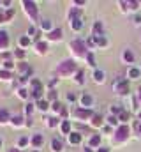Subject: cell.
Segmentation results:
<instances>
[{"mask_svg": "<svg viewBox=\"0 0 141 152\" xmlns=\"http://www.w3.org/2000/svg\"><path fill=\"white\" fill-rule=\"evenodd\" d=\"M129 76H131L132 80L140 78V69H136V67H131V69H129Z\"/></svg>", "mask_w": 141, "mask_h": 152, "instance_id": "21", "label": "cell"}, {"mask_svg": "<svg viewBox=\"0 0 141 152\" xmlns=\"http://www.w3.org/2000/svg\"><path fill=\"white\" fill-rule=\"evenodd\" d=\"M4 66H5V69H12V66H14V64H12L11 60H5V62H4Z\"/></svg>", "mask_w": 141, "mask_h": 152, "instance_id": "37", "label": "cell"}, {"mask_svg": "<svg viewBox=\"0 0 141 152\" xmlns=\"http://www.w3.org/2000/svg\"><path fill=\"white\" fill-rule=\"evenodd\" d=\"M0 78H2V80H9V78H11V73H9V71H0Z\"/></svg>", "mask_w": 141, "mask_h": 152, "instance_id": "29", "label": "cell"}, {"mask_svg": "<svg viewBox=\"0 0 141 152\" xmlns=\"http://www.w3.org/2000/svg\"><path fill=\"white\" fill-rule=\"evenodd\" d=\"M16 57H20V58H21V57H25V51H21V50H18V51H16Z\"/></svg>", "mask_w": 141, "mask_h": 152, "instance_id": "42", "label": "cell"}, {"mask_svg": "<svg viewBox=\"0 0 141 152\" xmlns=\"http://www.w3.org/2000/svg\"><path fill=\"white\" fill-rule=\"evenodd\" d=\"M99 143H101V138H99V136H92V138H90V145H92V147H97Z\"/></svg>", "mask_w": 141, "mask_h": 152, "instance_id": "24", "label": "cell"}, {"mask_svg": "<svg viewBox=\"0 0 141 152\" xmlns=\"http://www.w3.org/2000/svg\"><path fill=\"white\" fill-rule=\"evenodd\" d=\"M115 88L118 94H127L129 92V81L127 80H116L115 81Z\"/></svg>", "mask_w": 141, "mask_h": 152, "instance_id": "3", "label": "cell"}, {"mask_svg": "<svg viewBox=\"0 0 141 152\" xmlns=\"http://www.w3.org/2000/svg\"><path fill=\"white\" fill-rule=\"evenodd\" d=\"M12 14H14V11H12V9H9V11L5 12V20H11V18H12Z\"/></svg>", "mask_w": 141, "mask_h": 152, "instance_id": "36", "label": "cell"}, {"mask_svg": "<svg viewBox=\"0 0 141 152\" xmlns=\"http://www.w3.org/2000/svg\"><path fill=\"white\" fill-rule=\"evenodd\" d=\"M67 99H69V101H74V99H76V96H74L72 92H69V94H67Z\"/></svg>", "mask_w": 141, "mask_h": 152, "instance_id": "41", "label": "cell"}, {"mask_svg": "<svg viewBox=\"0 0 141 152\" xmlns=\"http://www.w3.org/2000/svg\"><path fill=\"white\" fill-rule=\"evenodd\" d=\"M76 71V62L74 60H64L58 67H57V73L60 76H69L70 73Z\"/></svg>", "mask_w": 141, "mask_h": 152, "instance_id": "1", "label": "cell"}, {"mask_svg": "<svg viewBox=\"0 0 141 152\" xmlns=\"http://www.w3.org/2000/svg\"><path fill=\"white\" fill-rule=\"evenodd\" d=\"M140 120H141V113H140Z\"/></svg>", "mask_w": 141, "mask_h": 152, "instance_id": "50", "label": "cell"}, {"mask_svg": "<svg viewBox=\"0 0 141 152\" xmlns=\"http://www.w3.org/2000/svg\"><path fill=\"white\" fill-rule=\"evenodd\" d=\"M0 149H2V140H0Z\"/></svg>", "mask_w": 141, "mask_h": 152, "instance_id": "48", "label": "cell"}, {"mask_svg": "<svg viewBox=\"0 0 141 152\" xmlns=\"http://www.w3.org/2000/svg\"><path fill=\"white\" fill-rule=\"evenodd\" d=\"M7 44H9V37H7V32H5V30H0V50L7 48Z\"/></svg>", "mask_w": 141, "mask_h": 152, "instance_id": "7", "label": "cell"}, {"mask_svg": "<svg viewBox=\"0 0 141 152\" xmlns=\"http://www.w3.org/2000/svg\"><path fill=\"white\" fill-rule=\"evenodd\" d=\"M20 44H21V46H28V44H30V37H21L20 39Z\"/></svg>", "mask_w": 141, "mask_h": 152, "instance_id": "28", "label": "cell"}, {"mask_svg": "<svg viewBox=\"0 0 141 152\" xmlns=\"http://www.w3.org/2000/svg\"><path fill=\"white\" fill-rule=\"evenodd\" d=\"M51 108H53V112H57V113H62V112H64V108H62V104H60L58 101H55V103L51 104Z\"/></svg>", "mask_w": 141, "mask_h": 152, "instance_id": "20", "label": "cell"}, {"mask_svg": "<svg viewBox=\"0 0 141 152\" xmlns=\"http://www.w3.org/2000/svg\"><path fill=\"white\" fill-rule=\"evenodd\" d=\"M76 81H78V83H83V71H79V73H78V78H76Z\"/></svg>", "mask_w": 141, "mask_h": 152, "instance_id": "38", "label": "cell"}, {"mask_svg": "<svg viewBox=\"0 0 141 152\" xmlns=\"http://www.w3.org/2000/svg\"><path fill=\"white\" fill-rule=\"evenodd\" d=\"M85 152H92V151H90V149H86V151H85Z\"/></svg>", "mask_w": 141, "mask_h": 152, "instance_id": "46", "label": "cell"}, {"mask_svg": "<svg viewBox=\"0 0 141 152\" xmlns=\"http://www.w3.org/2000/svg\"><path fill=\"white\" fill-rule=\"evenodd\" d=\"M94 41H95L97 44H101V46H104V44H106V39H104V37H101V36H97V37L94 39Z\"/></svg>", "mask_w": 141, "mask_h": 152, "instance_id": "30", "label": "cell"}, {"mask_svg": "<svg viewBox=\"0 0 141 152\" xmlns=\"http://www.w3.org/2000/svg\"><path fill=\"white\" fill-rule=\"evenodd\" d=\"M97 152H109V151H108L106 147H101V149H99V151H97Z\"/></svg>", "mask_w": 141, "mask_h": 152, "instance_id": "44", "label": "cell"}, {"mask_svg": "<svg viewBox=\"0 0 141 152\" xmlns=\"http://www.w3.org/2000/svg\"><path fill=\"white\" fill-rule=\"evenodd\" d=\"M88 62H90V66H95V64H94V57H92V55H88Z\"/></svg>", "mask_w": 141, "mask_h": 152, "instance_id": "43", "label": "cell"}, {"mask_svg": "<svg viewBox=\"0 0 141 152\" xmlns=\"http://www.w3.org/2000/svg\"><path fill=\"white\" fill-rule=\"evenodd\" d=\"M129 133H131V131H129V126H120L115 134H116V140H125V138L129 136Z\"/></svg>", "mask_w": 141, "mask_h": 152, "instance_id": "5", "label": "cell"}, {"mask_svg": "<svg viewBox=\"0 0 141 152\" xmlns=\"http://www.w3.org/2000/svg\"><path fill=\"white\" fill-rule=\"evenodd\" d=\"M92 124H94V126H101V124H102V117H101V115H94Z\"/></svg>", "mask_w": 141, "mask_h": 152, "instance_id": "23", "label": "cell"}, {"mask_svg": "<svg viewBox=\"0 0 141 152\" xmlns=\"http://www.w3.org/2000/svg\"><path fill=\"white\" fill-rule=\"evenodd\" d=\"M81 104L88 108V106L92 104V96H88V94H83V96H81Z\"/></svg>", "mask_w": 141, "mask_h": 152, "instance_id": "13", "label": "cell"}, {"mask_svg": "<svg viewBox=\"0 0 141 152\" xmlns=\"http://www.w3.org/2000/svg\"><path fill=\"white\" fill-rule=\"evenodd\" d=\"M25 112H27V113H32V112H34V104H30V103L25 104Z\"/></svg>", "mask_w": 141, "mask_h": 152, "instance_id": "31", "label": "cell"}, {"mask_svg": "<svg viewBox=\"0 0 141 152\" xmlns=\"http://www.w3.org/2000/svg\"><path fill=\"white\" fill-rule=\"evenodd\" d=\"M79 142H81V134H79V133H69V143L78 145Z\"/></svg>", "mask_w": 141, "mask_h": 152, "instance_id": "9", "label": "cell"}, {"mask_svg": "<svg viewBox=\"0 0 141 152\" xmlns=\"http://www.w3.org/2000/svg\"><path fill=\"white\" fill-rule=\"evenodd\" d=\"M120 120H124V122H125V120H129V113L122 112V113H120Z\"/></svg>", "mask_w": 141, "mask_h": 152, "instance_id": "35", "label": "cell"}, {"mask_svg": "<svg viewBox=\"0 0 141 152\" xmlns=\"http://www.w3.org/2000/svg\"><path fill=\"white\" fill-rule=\"evenodd\" d=\"M11 152H18V151H11Z\"/></svg>", "mask_w": 141, "mask_h": 152, "instance_id": "49", "label": "cell"}, {"mask_svg": "<svg viewBox=\"0 0 141 152\" xmlns=\"http://www.w3.org/2000/svg\"><path fill=\"white\" fill-rule=\"evenodd\" d=\"M18 96H20L21 99H27V97H28V92H27L25 88H20V90H18Z\"/></svg>", "mask_w": 141, "mask_h": 152, "instance_id": "27", "label": "cell"}, {"mask_svg": "<svg viewBox=\"0 0 141 152\" xmlns=\"http://www.w3.org/2000/svg\"><path fill=\"white\" fill-rule=\"evenodd\" d=\"M138 129H140V131H141V124H140V126H138Z\"/></svg>", "mask_w": 141, "mask_h": 152, "instance_id": "47", "label": "cell"}, {"mask_svg": "<svg viewBox=\"0 0 141 152\" xmlns=\"http://www.w3.org/2000/svg\"><path fill=\"white\" fill-rule=\"evenodd\" d=\"M42 142H44L42 134H34V138H32V145H34V147H41Z\"/></svg>", "mask_w": 141, "mask_h": 152, "instance_id": "12", "label": "cell"}, {"mask_svg": "<svg viewBox=\"0 0 141 152\" xmlns=\"http://www.w3.org/2000/svg\"><path fill=\"white\" fill-rule=\"evenodd\" d=\"M94 32H95V37H97V36L102 32V25H101V23H95V25H94Z\"/></svg>", "mask_w": 141, "mask_h": 152, "instance_id": "26", "label": "cell"}, {"mask_svg": "<svg viewBox=\"0 0 141 152\" xmlns=\"http://www.w3.org/2000/svg\"><path fill=\"white\" fill-rule=\"evenodd\" d=\"M49 41H60L62 39V28H55V30H51L49 32V36H48Z\"/></svg>", "mask_w": 141, "mask_h": 152, "instance_id": "6", "label": "cell"}, {"mask_svg": "<svg viewBox=\"0 0 141 152\" xmlns=\"http://www.w3.org/2000/svg\"><path fill=\"white\" fill-rule=\"evenodd\" d=\"M18 143H20V147H25V145L28 143V138H25V136H23V138H20V142H18Z\"/></svg>", "mask_w": 141, "mask_h": 152, "instance_id": "32", "label": "cell"}, {"mask_svg": "<svg viewBox=\"0 0 141 152\" xmlns=\"http://www.w3.org/2000/svg\"><path fill=\"white\" fill-rule=\"evenodd\" d=\"M69 131H70L69 120H64V122H62V133H64V134H69Z\"/></svg>", "mask_w": 141, "mask_h": 152, "instance_id": "19", "label": "cell"}, {"mask_svg": "<svg viewBox=\"0 0 141 152\" xmlns=\"http://www.w3.org/2000/svg\"><path fill=\"white\" fill-rule=\"evenodd\" d=\"M108 122H109V124H111V126H115V124H116V118H115V117H113V115H111V117H109V118H108Z\"/></svg>", "mask_w": 141, "mask_h": 152, "instance_id": "40", "label": "cell"}, {"mask_svg": "<svg viewBox=\"0 0 141 152\" xmlns=\"http://www.w3.org/2000/svg\"><path fill=\"white\" fill-rule=\"evenodd\" d=\"M48 97H49L51 101H55V99H57V90H49V96H48Z\"/></svg>", "mask_w": 141, "mask_h": 152, "instance_id": "33", "label": "cell"}, {"mask_svg": "<svg viewBox=\"0 0 141 152\" xmlns=\"http://www.w3.org/2000/svg\"><path fill=\"white\" fill-rule=\"evenodd\" d=\"M48 120H49V122H48V126H49V127H55V126H57V122H58L57 118H48Z\"/></svg>", "mask_w": 141, "mask_h": 152, "instance_id": "34", "label": "cell"}, {"mask_svg": "<svg viewBox=\"0 0 141 152\" xmlns=\"http://www.w3.org/2000/svg\"><path fill=\"white\" fill-rule=\"evenodd\" d=\"M70 48L76 51V55H85V50H86V48H85V42H83L81 39L72 41V42H70Z\"/></svg>", "mask_w": 141, "mask_h": 152, "instance_id": "2", "label": "cell"}, {"mask_svg": "<svg viewBox=\"0 0 141 152\" xmlns=\"http://www.w3.org/2000/svg\"><path fill=\"white\" fill-rule=\"evenodd\" d=\"M23 118H21V115H16V117H12L11 118V122H12V126L14 127H20V126H23V122H21Z\"/></svg>", "mask_w": 141, "mask_h": 152, "instance_id": "14", "label": "cell"}, {"mask_svg": "<svg viewBox=\"0 0 141 152\" xmlns=\"http://www.w3.org/2000/svg\"><path fill=\"white\" fill-rule=\"evenodd\" d=\"M140 101H141V88H140Z\"/></svg>", "mask_w": 141, "mask_h": 152, "instance_id": "45", "label": "cell"}, {"mask_svg": "<svg viewBox=\"0 0 141 152\" xmlns=\"http://www.w3.org/2000/svg\"><path fill=\"white\" fill-rule=\"evenodd\" d=\"M94 80H95L97 83H102V81H104V73H102V71H95V73H94Z\"/></svg>", "mask_w": 141, "mask_h": 152, "instance_id": "16", "label": "cell"}, {"mask_svg": "<svg viewBox=\"0 0 141 152\" xmlns=\"http://www.w3.org/2000/svg\"><path fill=\"white\" fill-rule=\"evenodd\" d=\"M37 108H39L41 112H46V110H48V101L39 99V101H37Z\"/></svg>", "mask_w": 141, "mask_h": 152, "instance_id": "18", "label": "cell"}, {"mask_svg": "<svg viewBox=\"0 0 141 152\" xmlns=\"http://www.w3.org/2000/svg\"><path fill=\"white\" fill-rule=\"evenodd\" d=\"M46 50H48V44L46 42H37V51L39 53H46Z\"/></svg>", "mask_w": 141, "mask_h": 152, "instance_id": "22", "label": "cell"}, {"mask_svg": "<svg viewBox=\"0 0 141 152\" xmlns=\"http://www.w3.org/2000/svg\"><path fill=\"white\" fill-rule=\"evenodd\" d=\"M7 120H11V117H9V112H7L5 108H2V110H0V124H5Z\"/></svg>", "mask_w": 141, "mask_h": 152, "instance_id": "11", "label": "cell"}, {"mask_svg": "<svg viewBox=\"0 0 141 152\" xmlns=\"http://www.w3.org/2000/svg\"><path fill=\"white\" fill-rule=\"evenodd\" d=\"M51 151H53V152H62V151H64L62 142H60V140H57V138H55V140H51Z\"/></svg>", "mask_w": 141, "mask_h": 152, "instance_id": "8", "label": "cell"}, {"mask_svg": "<svg viewBox=\"0 0 141 152\" xmlns=\"http://www.w3.org/2000/svg\"><path fill=\"white\" fill-rule=\"evenodd\" d=\"M41 27H42L44 30H49V28H51V21H49V20H44V21H41Z\"/></svg>", "mask_w": 141, "mask_h": 152, "instance_id": "25", "label": "cell"}, {"mask_svg": "<svg viewBox=\"0 0 141 152\" xmlns=\"http://www.w3.org/2000/svg\"><path fill=\"white\" fill-rule=\"evenodd\" d=\"M70 27H72L74 30H79V28L83 27V23H81V20L78 18V20H72V21H70Z\"/></svg>", "mask_w": 141, "mask_h": 152, "instance_id": "17", "label": "cell"}, {"mask_svg": "<svg viewBox=\"0 0 141 152\" xmlns=\"http://www.w3.org/2000/svg\"><path fill=\"white\" fill-rule=\"evenodd\" d=\"M124 60L131 64V62L134 60V55H132V51H129V50H125V51H124Z\"/></svg>", "mask_w": 141, "mask_h": 152, "instance_id": "15", "label": "cell"}, {"mask_svg": "<svg viewBox=\"0 0 141 152\" xmlns=\"http://www.w3.org/2000/svg\"><path fill=\"white\" fill-rule=\"evenodd\" d=\"M74 115H76L78 118H88V117L92 115V112H90V110H76Z\"/></svg>", "mask_w": 141, "mask_h": 152, "instance_id": "10", "label": "cell"}, {"mask_svg": "<svg viewBox=\"0 0 141 152\" xmlns=\"http://www.w3.org/2000/svg\"><path fill=\"white\" fill-rule=\"evenodd\" d=\"M23 7H25V12L30 14V18L35 20L37 18V7H35L34 2H23Z\"/></svg>", "mask_w": 141, "mask_h": 152, "instance_id": "4", "label": "cell"}, {"mask_svg": "<svg viewBox=\"0 0 141 152\" xmlns=\"http://www.w3.org/2000/svg\"><path fill=\"white\" fill-rule=\"evenodd\" d=\"M111 113H122V108H118V106H113V108H111Z\"/></svg>", "mask_w": 141, "mask_h": 152, "instance_id": "39", "label": "cell"}]
</instances>
